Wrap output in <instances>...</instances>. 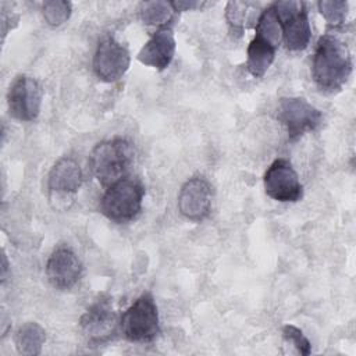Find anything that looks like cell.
Returning a JSON list of instances; mask_svg holds the SVG:
<instances>
[{
	"label": "cell",
	"instance_id": "1",
	"mask_svg": "<svg viewBox=\"0 0 356 356\" xmlns=\"http://www.w3.org/2000/svg\"><path fill=\"white\" fill-rule=\"evenodd\" d=\"M352 72V56L348 46L332 35H323L316 46L312 75L320 90L338 92Z\"/></svg>",
	"mask_w": 356,
	"mask_h": 356
},
{
	"label": "cell",
	"instance_id": "2",
	"mask_svg": "<svg viewBox=\"0 0 356 356\" xmlns=\"http://www.w3.org/2000/svg\"><path fill=\"white\" fill-rule=\"evenodd\" d=\"M134 157L132 145L122 138H114L103 140L93 147L89 156V165L96 179L108 188L128 177Z\"/></svg>",
	"mask_w": 356,
	"mask_h": 356
},
{
	"label": "cell",
	"instance_id": "3",
	"mask_svg": "<svg viewBox=\"0 0 356 356\" xmlns=\"http://www.w3.org/2000/svg\"><path fill=\"white\" fill-rule=\"evenodd\" d=\"M143 196L142 182L125 177L107 188L100 200V211L114 222L131 221L140 213Z\"/></svg>",
	"mask_w": 356,
	"mask_h": 356
},
{
	"label": "cell",
	"instance_id": "4",
	"mask_svg": "<svg viewBox=\"0 0 356 356\" xmlns=\"http://www.w3.org/2000/svg\"><path fill=\"white\" fill-rule=\"evenodd\" d=\"M120 328L131 342H150L160 332L159 312L149 293L139 296L121 316Z\"/></svg>",
	"mask_w": 356,
	"mask_h": 356
},
{
	"label": "cell",
	"instance_id": "5",
	"mask_svg": "<svg viewBox=\"0 0 356 356\" xmlns=\"http://www.w3.org/2000/svg\"><path fill=\"white\" fill-rule=\"evenodd\" d=\"M282 29V39L292 51L307 47L312 38V28L306 7L302 1L286 0L273 4Z\"/></svg>",
	"mask_w": 356,
	"mask_h": 356
},
{
	"label": "cell",
	"instance_id": "6",
	"mask_svg": "<svg viewBox=\"0 0 356 356\" xmlns=\"http://www.w3.org/2000/svg\"><path fill=\"white\" fill-rule=\"evenodd\" d=\"M277 118L285 127L288 138L296 140L305 134L317 129L323 114L305 97H284L278 104Z\"/></svg>",
	"mask_w": 356,
	"mask_h": 356
},
{
	"label": "cell",
	"instance_id": "7",
	"mask_svg": "<svg viewBox=\"0 0 356 356\" xmlns=\"http://www.w3.org/2000/svg\"><path fill=\"white\" fill-rule=\"evenodd\" d=\"M131 63L128 49L114 36L106 35L100 39L95 56L93 71L104 82H115L128 71Z\"/></svg>",
	"mask_w": 356,
	"mask_h": 356
},
{
	"label": "cell",
	"instance_id": "8",
	"mask_svg": "<svg viewBox=\"0 0 356 356\" xmlns=\"http://www.w3.org/2000/svg\"><path fill=\"white\" fill-rule=\"evenodd\" d=\"M42 99V85L32 76L19 75L14 79L7 93L10 114L19 121H33L40 113Z\"/></svg>",
	"mask_w": 356,
	"mask_h": 356
},
{
	"label": "cell",
	"instance_id": "9",
	"mask_svg": "<svg viewBox=\"0 0 356 356\" xmlns=\"http://www.w3.org/2000/svg\"><path fill=\"white\" fill-rule=\"evenodd\" d=\"M263 184L267 196L277 202H298L303 195L298 172L285 159L275 160L267 168Z\"/></svg>",
	"mask_w": 356,
	"mask_h": 356
},
{
	"label": "cell",
	"instance_id": "10",
	"mask_svg": "<svg viewBox=\"0 0 356 356\" xmlns=\"http://www.w3.org/2000/svg\"><path fill=\"white\" fill-rule=\"evenodd\" d=\"M179 213L191 221H202L210 214L211 188L203 177L189 178L179 189Z\"/></svg>",
	"mask_w": 356,
	"mask_h": 356
},
{
	"label": "cell",
	"instance_id": "11",
	"mask_svg": "<svg viewBox=\"0 0 356 356\" xmlns=\"http://www.w3.org/2000/svg\"><path fill=\"white\" fill-rule=\"evenodd\" d=\"M79 324L89 341L104 342L115 334L117 314L108 299H99L82 314Z\"/></svg>",
	"mask_w": 356,
	"mask_h": 356
},
{
	"label": "cell",
	"instance_id": "12",
	"mask_svg": "<svg viewBox=\"0 0 356 356\" xmlns=\"http://www.w3.org/2000/svg\"><path fill=\"white\" fill-rule=\"evenodd\" d=\"M82 264L78 256L68 248L56 249L47 260L46 277L53 288L70 289L81 278Z\"/></svg>",
	"mask_w": 356,
	"mask_h": 356
},
{
	"label": "cell",
	"instance_id": "13",
	"mask_svg": "<svg viewBox=\"0 0 356 356\" xmlns=\"http://www.w3.org/2000/svg\"><path fill=\"white\" fill-rule=\"evenodd\" d=\"M175 53V38L170 25L159 28L138 53V60L147 67L164 70L172 61Z\"/></svg>",
	"mask_w": 356,
	"mask_h": 356
},
{
	"label": "cell",
	"instance_id": "14",
	"mask_svg": "<svg viewBox=\"0 0 356 356\" xmlns=\"http://www.w3.org/2000/svg\"><path fill=\"white\" fill-rule=\"evenodd\" d=\"M83 181L79 164L71 157L60 159L50 170L47 185L51 193L68 196L75 193Z\"/></svg>",
	"mask_w": 356,
	"mask_h": 356
},
{
	"label": "cell",
	"instance_id": "15",
	"mask_svg": "<svg viewBox=\"0 0 356 356\" xmlns=\"http://www.w3.org/2000/svg\"><path fill=\"white\" fill-rule=\"evenodd\" d=\"M275 50H277L275 47H273L267 42L254 36L248 46V60H246L248 71L254 78H261L273 64Z\"/></svg>",
	"mask_w": 356,
	"mask_h": 356
},
{
	"label": "cell",
	"instance_id": "16",
	"mask_svg": "<svg viewBox=\"0 0 356 356\" xmlns=\"http://www.w3.org/2000/svg\"><path fill=\"white\" fill-rule=\"evenodd\" d=\"M259 6L249 1H229L225 7V19L234 32H242L245 28L257 22Z\"/></svg>",
	"mask_w": 356,
	"mask_h": 356
},
{
	"label": "cell",
	"instance_id": "17",
	"mask_svg": "<svg viewBox=\"0 0 356 356\" xmlns=\"http://www.w3.org/2000/svg\"><path fill=\"white\" fill-rule=\"evenodd\" d=\"M46 341V332L38 323H26L15 334V346L18 353L36 356L42 352Z\"/></svg>",
	"mask_w": 356,
	"mask_h": 356
},
{
	"label": "cell",
	"instance_id": "18",
	"mask_svg": "<svg viewBox=\"0 0 356 356\" xmlns=\"http://www.w3.org/2000/svg\"><path fill=\"white\" fill-rule=\"evenodd\" d=\"M256 38L267 42L273 47H278L282 39V29L277 17L274 6H268L263 10L256 22Z\"/></svg>",
	"mask_w": 356,
	"mask_h": 356
},
{
	"label": "cell",
	"instance_id": "19",
	"mask_svg": "<svg viewBox=\"0 0 356 356\" xmlns=\"http://www.w3.org/2000/svg\"><path fill=\"white\" fill-rule=\"evenodd\" d=\"M174 13L172 4L167 1H145L140 6V18L146 25L167 26Z\"/></svg>",
	"mask_w": 356,
	"mask_h": 356
},
{
	"label": "cell",
	"instance_id": "20",
	"mask_svg": "<svg viewBox=\"0 0 356 356\" xmlns=\"http://www.w3.org/2000/svg\"><path fill=\"white\" fill-rule=\"evenodd\" d=\"M318 11L325 18L330 26L337 28L341 26L345 22V18L348 15L349 4L348 1L341 0H321L318 1Z\"/></svg>",
	"mask_w": 356,
	"mask_h": 356
},
{
	"label": "cell",
	"instance_id": "21",
	"mask_svg": "<svg viewBox=\"0 0 356 356\" xmlns=\"http://www.w3.org/2000/svg\"><path fill=\"white\" fill-rule=\"evenodd\" d=\"M71 15V3L61 0H51L43 4V17L51 26L64 24Z\"/></svg>",
	"mask_w": 356,
	"mask_h": 356
},
{
	"label": "cell",
	"instance_id": "22",
	"mask_svg": "<svg viewBox=\"0 0 356 356\" xmlns=\"http://www.w3.org/2000/svg\"><path fill=\"white\" fill-rule=\"evenodd\" d=\"M282 335H284V339L286 342L292 343L300 355L307 356L312 352V345H310L309 339L305 337L302 330H299L298 327L291 325V324L285 325L282 328Z\"/></svg>",
	"mask_w": 356,
	"mask_h": 356
},
{
	"label": "cell",
	"instance_id": "23",
	"mask_svg": "<svg viewBox=\"0 0 356 356\" xmlns=\"http://www.w3.org/2000/svg\"><path fill=\"white\" fill-rule=\"evenodd\" d=\"M171 4H172V8L175 11L195 10V8H200L203 6V3H199V1H174Z\"/></svg>",
	"mask_w": 356,
	"mask_h": 356
}]
</instances>
